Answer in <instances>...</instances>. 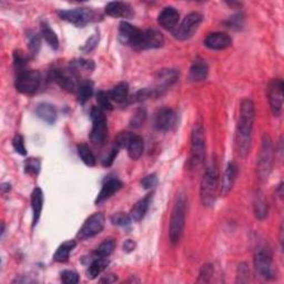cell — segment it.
<instances>
[{
  "mask_svg": "<svg viewBox=\"0 0 284 284\" xmlns=\"http://www.w3.org/2000/svg\"><path fill=\"white\" fill-rule=\"evenodd\" d=\"M256 120L255 102L246 98L241 102L239 121L235 134V147L240 156L245 158L249 154L252 142L253 124Z\"/></svg>",
  "mask_w": 284,
  "mask_h": 284,
  "instance_id": "1",
  "label": "cell"
},
{
  "mask_svg": "<svg viewBox=\"0 0 284 284\" xmlns=\"http://www.w3.org/2000/svg\"><path fill=\"white\" fill-rule=\"evenodd\" d=\"M219 170L215 165L205 170L200 186V199L204 207H212L219 193Z\"/></svg>",
  "mask_w": 284,
  "mask_h": 284,
  "instance_id": "2",
  "label": "cell"
},
{
  "mask_svg": "<svg viewBox=\"0 0 284 284\" xmlns=\"http://www.w3.org/2000/svg\"><path fill=\"white\" fill-rule=\"evenodd\" d=\"M185 213H186V199L184 195H179L174 204L171 217L170 228H169V237L171 243H178L183 234L185 225Z\"/></svg>",
  "mask_w": 284,
  "mask_h": 284,
  "instance_id": "3",
  "label": "cell"
},
{
  "mask_svg": "<svg viewBox=\"0 0 284 284\" xmlns=\"http://www.w3.org/2000/svg\"><path fill=\"white\" fill-rule=\"evenodd\" d=\"M272 165H273V143H272L270 136L264 134L257 165L258 177L262 182L268 180L272 170Z\"/></svg>",
  "mask_w": 284,
  "mask_h": 284,
  "instance_id": "4",
  "label": "cell"
},
{
  "mask_svg": "<svg viewBox=\"0 0 284 284\" xmlns=\"http://www.w3.org/2000/svg\"><path fill=\"white\" fill-rule=\"evenodd\" d=\"M205 156V134L203 127L198 123L191 132V156L190 168L195 169L201 165Z\"/></svg>",
  "mask_w": 284,
  "mask_h": 284,
  "instance_id": "5",
  "label": "cell"
},
{
  "mask_svg": "<svg viewBox=\"0 0 284 284\" xmlns=\"http://www.w3.org/2000/svg\"><path fill=\"white\" fill-rule=\"evenodd\" d=\"M90 117L92 120V129L90 134V140L96 146H102L105 144L107 135H108V127L107 119L105 112L99 107H93L90 111Z\"/></svg>",
  "mask_w": 284,
  "mask_h": 284,
  "instance_id": "6",
  "label": "cell"
},
{
  "mask_svg": "<svg viewBox=\"0 0 284 284\" xmlns=\"http://www.w3.org/2000/svg\"><path fill=\"white\" fill-rule=\"evenodd\" d=\"M41 82V77L37 70L20 71L16 79V89L23 94H33L37 91Z\"/></svg>",
  "mask_w": 284,
  "mask_h": 284,
  "instance_id": "7",
  "label": "cell"
},
{
  "mask_svg": "<svg viewBox=\"0 0 284 284\" xmlns=\"http://www.w3.org/2000/svg\"><path fill=\"white\" fill-rule=\"evenodd\" d=\"M202 20L203 17L199 13H190L189 15H186L180 25L173 30L174 38L181 41L191 38L193 34L198 30L199 26L201 25Z\"/></svg>",
  "mask_w": 284,
  "mask_h": 284,
  "instance_id": "8",
  "label": "cell"
},
{
  "mask_svg": "<svg viewBox=\"0 0 284 284\" xmlns=\"http://www.w3.org/2000/svg\"><path fill=\"white\" fill-rule=\"evenodd\" d=\"M59 17L77 27H84L94 20V11L89 8H76L69 10H59Z\"/></svg>",
  "mask_w": 284,
  "mask_h": 284,
  "instance_id": "9",
  "label": "cell"
},
{
  "mask_svg": "<svg viewBox=\"0 0 284 284\" xmlns=\"http://www.w3.org/2000/svg\"><path fill=\"white\" fill-rule=\"evenodd\" d=\"M52 78L60 87L69 92H76L79 88V76L72 68L56 69L52 71Z\"/></svg>",
  "mask_w": 284,
  "mask_h": 284,
  "instance_id": "10",
  "label": "cell"
},
{
  "mask_svg": "<svg viewBox=\"0 0 284 284\" xmlns=\"http://www.w3.org/2000/svg\"><path fill=\"white\" fill-rule=\"evenodd\" d=\"M268 99L274 117L281 116L283 110V80L273 79L268 86Z\"/></svg>",
  "mask_w": 284,
  "mask_h": 284,
  "instance_id": "11",
  "label": "cell"
},
{
  "mask_svg": "<svg viewBox=\"0 0 284 284\" xmlns=\"http://www.w3.org/2000/svg\"><path fill=\"white\" fill-rule=\"evenodd\" d=\"M255 267L258 273L264 279L273 277V268H272V255L271 251L264 246H259L255 253Z\"/></svg>",
  "mask_w": 284,
  "mask_h": 284,
  "instance_id": "12",
  "label": "cell"
},
{
  "mask_svg": "<svg viewBox=\"0 0 284 284\" xmlns=\"http://www.w3.org/2000/svg\"><path fill=\"white\" fill-rule=\"evenodd\" d=\"M105 228V215L101 212L93 213L90 215L86 222L83 223V226L77 234V238L79 240H86L89 238L96 237L97 234H99Z\"/></svg>",
  "mask_w": 284,
  "mask_h": 284,
  "instance_id": "13",
  "label": "cell"
},
{
  "mask_svg": "<svg viewBox=\"0 0 284 284\" xmlns=\"http://www.w3.org/2000/svg\"><path fill=\"white\" fill-rule=\"evenodd\" d=\"M142 37V30L130 25L129 22L122 21L119 26L118 38L122 45L137 48L140 44Z\"/></svg>",
  "mask_w": 284,
  "mask_h": 284,
  "instance_id": "14",
  "label": "cell"
},
{
  "mask_svg": "<svg viewBox=\"0 0 284 284\" xmlns=\"http://www.w3.org/2000/svg\"><path fill=\"white\" fill-rule=\"evenodd\" d=\"M165 45V38L159 30L148 29L142 31V37L140 44L137 47V49L147 50V49H158Z\"/></svg>",
  "mask_w": 284,
  "mask_h": 284,
  "instance_id": "15",
  "label": "cell"
},
{
  "mask_svg": "<svg viewBox=\"0 0 284 284\" xmlns=\"http://www.w3.org/2000/svg\"><path fill=\"white\" fill-rule=\"evenodd\" d=\"M176 113L170 108H162L154 114V128L159 131H168L176 124Z\"/></svg>",
  "mask_w": 284,
  "mask_h": 284,
  "instance_id": "16",
  "label": "cell"
},
{
  "mask_svg": "<svg viewBox=\"0 0 284 284\" xmlns=\"http://www.w3.org/2000/svg\"><path fill=\"white\" fill-rule=\"evenodd\" d=\"M232 39L226 33H212L207 36L204 46L211 50H225L231 47Z\"/></svg>",
  "mask_w": 284,
  "mask_h": 284,
  "instance_id": "17",
  "label": "cell"
},
{
  "mask_svg": "<svg viewBox=\"0 0 284 284\" xmlns=\"http://www.w3.org/2000/svg\"><path fill=\"white\" fill-rule=\"evenodd\" d=\"M238 173H239V169L238 166L235 165L234 162H230L228 165L225 174H223L222 180H221V184H220V195L226 197L228 196L230 191L232 190L233 185L235 183V181H237L238 178Z\"/></svg>",
  "mask_w": 284,
  "mask_h": 284,
  "instance_id": "18",
  "label": "cell"
},
{
  "mask_svg": "<svg viewBox=\"0 0 284 284\" xmlns=\"http://www.w3.org/2000/svg\"><path fill=\"white\" fill-rule=\"evenodd\" d=\"M179 79V71L176 69H161L158 71L155 76L156 88L161 93L166 91L168 88H170L174 82Z\"/></svg>",
  "mask_w": 284,
  "mask_h": 284,
  "instance_id": "19",
  "label": "cell"
},
{
  "mask_svg": "<svg viewBox=\"0 0 284 284\" xmlns=\"http://www.w3.org/2000/svg\"><path fill=\"white\" fill-rule=\"evenodd\" d=\"M179 19L180 14L176 8L166 7L161 11L158 17V22L163 29L169 30V31H173L178 26Z\"/></svg>",
  "mask_w": 284,
  "mask_h": 284,
  "instance_id": "20",
  "label": "cell"
},
{
  "mask_svg": "<svg viewBox=\"0 0 284 284\" xmlns=\"http://www.w3.org/2000/svg\"><path fill=\"white\" fill-rule=\"evenodd\" d=\"M106 14L111 17H122V18H130L134 15L131 6L127 3L121 2H111L106 6Z\"/></svg>",
  "mask_w": 284,
  "mask_h": 284,
  "instance_id": "21",
  "label": "cell"
},
{
  "mask_svg": "<svg viewBox=\"0 0 284 284\" xmlns=\"http://www.w3.org/2000/svg\"><path fill=\"white\" fill-rule=\"evenodd\" d=\"M122 185L123 184L121 181L118 179L108 180L107 182L102 185V189L96 199V204H100L101 202L108 200V199L111 198L114 193H117L120 189H121Z\"/></svg>",
  "mask_w": 284,
  "mask_h": 284,
  "instance_id": "22",
  "label": "cell"
},
{
  "mask_svg": "<svg viewBox=\"0 0 284 284\" xmlns=\"http://www.w3.org/2000/svg\"><path fill=\"white\" fill-rule=\"evenodd\" d=\"M151 200H152V195H148L143 199H141V200H139L134 205V208H132L130 211V217L132 221L140 222L143 217L146 216L150 207Z\"/></svg>",
  "mask_w": 284,
  "mask_h": 284,
  "instance_id": "23",
  "label": "cell"
},
{
  "mask_svg": "<svg viewBox=\"0 0 284 284\" xmlns=\"http://www.w3.org/2000/svg\"><path fill=\"white\" fill-rule=\"evenodd\" d=\"M31 208L34 213L33 227H35L37 226L40 219L42 208H44V193H42V190L40 188H36L31 193Z\"/></svg>",
  "mask_w": 284,
  "mask_h": 284,
  "instance_id": "24",
  "label": "cell"
},
{
  "mask_svg": "<svg viewBox=\"0 0 284 284\" xmlns=\"http://www.w3.org/2000/svg\"><path fill=\"white\" fill-rule=\"evenodd\" d=\"M38 118H40L42 121H45L49 124H53L57 120V110L50 104H40L36 109Z\"/></svg>",
  "mask_w": 284,
  "mask_h": 284,
  "instance_id": "25",
  "label": "cell"
},
{
  "mask_svg": "<svg viewBox=\"0 0 284 284\" xmlns=\"http://www.w3.org/2000/svg\"><path fill=\"white\" fill-rule=\"evenodd\" d=\"M209 68L204 61H197L191 66L189 71V79L193 82H201L207 79Z\"/></svg>",
  "mask_w": 284,
  "mask_h": 284,
  "instance_id": "26",
  "label": "cell"
},
{
  "mask_svg": "<svg viewBox=\"0 0 284 284\" xmlns=\"http://www.w3.org/2000/svg\"><path fill=\"white\" fill-rule=\"evenodd\" d=\"M77 245V242L75 240H68L64 242L61 245H60L57 251L54 252L53 255V260L56 262L59 263H64V262H67L69 260V256H70V252L75 249Z\"/></svg>",
  "mask_w": 284,
  "mask_h": 284,
  "instance_id": "27",
  "label": "cell"
},
{
  "mask_svg": "<svg viewBox=\"0 0 284 284\" xmlns=\"http://www.w3.org/2000/svg\"><path fill=\"white\" fill-rule=\"evenodd\" d=\"M143 139L138 136V135H134L131 138V140L127 147V150H128V154L132 160H138L143 153Z\"/></svg>",
  "mask_w": 284,
  "mask_h": 284,
  "instance_id": "28",
  "label": "cell"
},
{
  "mask_svg": "<svg viewBox=\"0 0 284 284\" xmlns=\"http://www.w3.org/2000/svg\"><path fill=\"white\" fill-rule=\"evenodd\" d=\"M129 96V87L128 84L121 82L117 84L116 87L111 89V91L109 92V98L111 101L116 102V104H122L127 99H128Z\"/></svg>",
  "mask_w": 284,
  "mask_h": 284,
  "instance_id": "29",
  "label": "cell"
},
{
  "mask_svg": "<svg viewBox=\"0 0 284 284\" xmlns=\"http://www.w3.org/2000/svg\"><path fill=\"white\" fill-rule=\"evenodd\" d=\"M108 265H109L108 258H96L91 262V264L89 265V269L87 272L89 279L91 280L96 279L97 276L100 275L102 272L107 269Z\"/></svg>",
  "mask_w": 284,
  "mask_h": 284,
  "instance_id": "30",
  "label": "cell"
},
{
  "mask_svg": "<svg viewBox=\"0 0 284 284\" xmlns=\"http://www.w3.org/2000/svg\"><path fill=\"white\" fill-rule=\"evenodd\" d=\"M41 36L44 38L47 44L50 46V48H52L53 50H57L59 48V39L57 37L56 33L49 27V25L46 22L41 23Z\"/></svg>",
  "mask_w": 284,
  "mask_h": 284,
  "instance_id": "31",
  "label": "cell"
},
{
  "mask_svg": "<svg viewBox=\"0 0 284 284\" xmlns=\"http://www.w3.org/2000/svg\"><path fill=\"white\" fill-rule=\"evenodd\" d=\"M78 154H79L80 159L86 166H88V167L96 166V162H97L96 156L91 151V149H90L86 143H80L79 146H78Z\"/></svg>",
  "mask_w": 284,
  "mask_h": 284,
  "instance_id": "32",
  "label": "cell"
},
{
  "mask_svg": "<svg viewBox=\"0 0 284 284\" xmlns=\"http://www.w3.org/2000/svg\"><path fill=\"white\" fill-rule=\"evenodd\" d=\"M116 249V241L113 239H108L104 241L94 251L96 258H108L112 255V252Z\"/></svg>",
  "mask_w": 284,
  "mask_h": 284,
  "instance_id": "33",
  "label": "cell"
},
{
  "mask_svg": "<svg viewBox=\"0 0 284 284\" xmlns=\"http://www.w3.org/2000/svg\"><path fill=\"white\" fill-rule=\"evenodd\" d=\"M93 93V84L90 81H83L78 88V101L84 105Z\"/></svg>",
  "mask_w": 284,
  "mask_h": 284,
  "instance_id": "34",
  "label": "cell"
},
{
  "mask_svg": "<svg viewBox=\"0 0 284 284\" xmlns=\"http://www.w3.org/2000/svg\"><path fill=\"white\" fill-rule=\"evenodd\" d=\"M70 68L74 69L77 74L80 71L91 72L94 69V64L93 61H91V60L79 59V60H76V61H72Z\"/></svg>",
  "mask_w": 284,
  "mask_h": 284,
  "instance_id": "35",
  "label": "cell"
},
{
  "mask_svg": "<svg viewBox=\"0 0 284 284\" xmlns=\"http://www.w3.org/2000/svg\"><path fill=\"white\" fill-rule=\"evenodd\" d=\"M255 212H256V216L259 220H263L267 217L268 212H269V208H268V203L265 202L263 198L257 197L256 202H255Z\"/></svg>",
  "mask_w": 284,
  "mask_h": 284,
  "instance_id": "36",
  "label": "cell"
},
{
  "mask_svg": "<svg viewBox=\"0 0 284 284\" xmlns=\"http://www.w3.org/2000/svg\"><path fill=\"white\" fill-rule=\"evenodd\" d=\"M28 46H29L30 53H31L34 57L37 56L41 48L40 36L36 33H30L28 36Z\"/></svg>",
  "mask_w": 284,
  "mask_h": 284,
  "instance_id": "37",
  "label": "cell"
},
{
  "mask_svg": "<svg viewBox=\"0 0 284 284\" xmlns=\"http://www.w3.org/2000/svg\"><path fill=\"white\" fill-rule=\"evenodd\" d=\"M146 119H147L146 109L139 108V109H137L136 112L132 114L130 124H131V127H134V128H139V127H141L144 123Z\"/></svg>",
  "mask_w": 284,
  "mask_h": 284,
  "instance_id": "38",
  "label": "cell"
},
{
  "mask_svg": "<svg viewBox=\"0 0 284 284\" xmlns=\"http://www.w3.org/2000/svg\"><path fill=\"white\" fill-rule=\"evenodd\" d=\"M41 161L36 158H29L25 162V172L30 176H37L40 172Z\"/></svg>",
  "mask_w": 284,
  "mask_h": 284,
  "instance_id": "39",
  "label": "cell"
},
{
  "mask_svg": "<svg viewBox=\"0 0 284 284\" xmlns=\"http://www.w3.org/2000/svg\"><path fill=\"white\" fill-rule=\"evenodd\" d=\"M132 136H134V134H131V132H128V131L120 132V134H118L116 140H114V146L118 147L119 149L127 148L131 140Z\"/></svg>",
  "mask_w": 284,
  "mask_h": 284,
  "instance_id": "40",
  "label": "cell"
},
{
  "mask_svg": "<svg viewBox=\"0 0 284 284\" xmlns=\"http://www.w3.org/2000/svg\"><path fill=\"white\" fill-rule=\"evenodd\" d=\"M97 101H98L99 104V108H101L102 110H112L113 107L111 104V100L109 98V94H107L105 91H98L97 93Z\"/></svg>",
  "mask_w": 284,
  "mask_h": 284,
  "instance_id": "41",
  "label": "cell"
},
{
  "mask_svg": "<svg viewBox=\"0 0 284 284\" xmlns=\"http://www.w3.org/2000/svg\"><path fill=\"white\" fill-rule=\"evenodd\" d=\"M131 221H132V220H131L130 215L125 214V213H123V212L114 213V214L111 216V222H112V225H114V226L125 227V226H129Z\"/></svg>",
  "mask_w": 284,
  "mask_h": 284,
  "instance_id": "42",
  "label": "cell"
},
{
  "mask_svg": "<svg viewBox=\"0 0 284 284\" xmlns=\"http://www.w3.org/2000/svg\"><path fill=\"white\" fill-rule=\"evenodd\" d=\"M27 57L26 54L23 53L21 50H16L14 52V64H15V67L18 70H21L22 68L26 67L27 65ZM22 71V70H21Z\"/></svg>",
  "mask_w": 284,
  "mask_h": 284,
  "instance_id": "43",
  "label": "cell"
},
{
  "mask_svg": "<svg viewBox=\"0 0 284 284\" xmlns=\"http://www.w3.org/2000/svg\"><path fill=\"white\" fill-rule=\"evenodd\" d=\"M13 147L17 153L21 155L27 154V149L25 147V142H23V138L21 135H16L13 139Z\"/></svg>",
  "mask_w": 284,
  "mask_h": 284,
  "instance_id": "44",
  "label": "cell"
},
{
  "mask_svg": "<svg viewBox=\"0 0 284 284\" xmlns=\"http://www.w3.org/2000/svg\"><path fill=\"white\" fill-rule=\"evenodd\" d=\"M98 42H99V33H96L93 35H91V37H90L87 41L86 44H84L81 47V50L83 52H90L92 51L94 48L98 46Z\"/></svg>",
  "mask_w": 284,
  "mask_h": 284,
  "instance_id": "45",
  "label": "cell"
},
{
  "mask_svg": "<svg viewBox=\"0 0 284 284\" xmlns=\"http://www.w3.org/2000/svg\"><path fill=\"white\" fill-rule=\"evenodd\" d=\"M156 184H158V177H156L155 173L148 174L147 177H144L141 180V185L147 190L153 189Z\"/></svg>",
  "mask_w": 284,
  "mask_h": 284,
  "instance_id": "46",
  "label": "cell"
},
{
  "mask_svg": "<svg viewBox=\"0 0 284 284\" xmlns=\"http://www.w3.org/2000/svg\"><path fill=\"white\" fill-rule=\"evenodd\" d=\"M61 281L66 284H76L79 282V275L74 271H64L61 273Z\"/></svg>",
  "mask_w": 284,
  "mask_h": 284,
  "instance_id": "47",
  "label": "cell"
},
{
  "mask_svg": "<svg viewBox=\"0 0 284 284\" xmlns=\"http://www.w3.org/2000/svg\"><path fill=\"white\" fill-rule=\"evenodd\" d=\"M213 274V268L211 264H205L202 267L201 272H200V277H199V281L200 282H209L211 275Z\"/></svg>",
  "mask_w": 284,
  "mask_h": 284,
  "instance_id": "48",
  "label": "cell"
},
{
  "mask_svg": "<svg viewBox=\"0 0 284 284\" xmlns=\"http://www.w3.org/2000/svg\"><path fill=\"white\" fill-rule=\"evenodd\" d=\"M118 152H119V148L114 146V148L110 151V153L107 155V158L104 160V162H102L104 167H110L113 163V161L116 160V156L118 155Z\"/></svg>",
  "mask_w": 284,
  "mask_h": 284,
  "instance_id": "49",
  "label": "cell"
},
{
  "mask_svg": "<svg viewBox=\"0 0 284 284\" xmlns=\"http://www.w3.org/2000/svg\"><path fill=\"white\" fill-rule=\"evenodd\" d=\"M249 274H250V270L249 268L246 267L245 264H240L239 265V280L240 282H242V277H245V281H247V279H249Z\"/></svg>",
  "mask_w": 284,
  "mask_h": 284,
  "instance_id": "50",
  "label": "cell"
},
{
  "mask_svg": "<svg viewBox=\"0 0 284 284\" xmlns=\"http://www.w3.org/2000/svg\"><path fill=\"white\" fill-rule=\"evenodd\" d=\"M241 21H242V18H241V16L240 15H238V16H234V17H232L230 20H229V22H228V26L229 27H234V26H241Z\"/></svg>",
  "mask_w": 284,
  "mask_h": 284,
  "instance_id": "51",
  "label": "cell"
},
{
  "mask_svg": "<svg viewBox=\"0 0 284 284\" xmlns=\"http://www.w3.org/2000/svg\"><path fill=\"white\" fill-rule=\"evenodd\" d=\"M136 249V243L134 242V241L132 240H127L125 242L123 243V250L125 251V252H132Z\"/></svg>",
  "mask_w": 284,
  "mask_h": 284,
  "instance_id": "52",
  "label": "cell"
},
{
  "mask_svg": "<svg viewBox=\"0 0 284 284\" xmlns=\"http://www.w3.org/2000/svg\"><path fill=\"white\" fill-rule=\"evenodd\" d=\"M114 281H117V276L116 275H113V274H110V275H107L106 277H104V279H101L100 282L102 283H112Z\"/></svg>",
  "mask_w": 284,
  "mask_h": 284,
  "instance_id": "53",
  "label": "cell"
},
{
  "mask_svg": "<svg viewBox=\"0 0 284 284\" xmlns=\"http://www.w3.org/2000/svg\"><path fill=\"white\" fill-rule=\"evenodd\" d=\"M7 191H10V184L9 183H4L2 185V192L6 193Z\"/></svg>",
  "mask_w": 284,
  "mask_h": 284,
  "instance_id": "54",
  "label": "cell"
},
{
  "mask_svg": "<svg viewBox=\"0 0 284 284\" xmlns=\"http://www.w3.org/2000/svg\"><path fill=\"white\" fill-rule=\"evenodd\" d=\"M282 185H283V184L280 183L279 186H277V193H279V197H280V198H282V196H283V192H282L283 186H282Z\"/></svg>",
  "mask_w": 284,
  "mask_h": 284,
  "instance_id": "55",
  "label": "cell"
}]
</instances>
